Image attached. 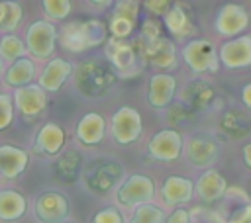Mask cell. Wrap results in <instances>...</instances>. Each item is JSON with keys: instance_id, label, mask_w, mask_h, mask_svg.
<instances>
[{"instance_id": "obj_1", "label": "cell", "mask_w": 251, "mask_h": 223, "mask_svg": "<svg viewBox=\"0 0 251 223\" xmlns=\"http://www.w3.org/2000/svg\"><path fill=\"white\" fill-rule=\"evenodd\" d=\"M106 57L112 63V67L124 76H135L139 68H143L147 63L145 43L141 37H135L133 41L110 37L106 41Z\"/></svg>"}, {"instance_id": "obj_2", "label": "cell", "mask_w": 251, "mask_h": 223, "mask_svg": "<svg viewBox=\"0 0 251 223\" xmlns=\"http://www.w3.org/2000/svg\"><path fill=\"white\" fill-rule=\"evenodd\" d=\"M106 25L100 20H75L63 25L61 29V45L67 51L80 53L100 45L106 39Z\"/></svg>"}, {"instance_id": "obj_3", "label": "cell", "mask_w": 251, "mask_h": 223, "mask_svg": "<svg viewBox=\"0 0 251 223\" xmlns=\"http://www.w3.org/2000/svg\"><path fill=\"white\" fill-rule=\"evenodd\" d=\"M116 80L112 67L98 59H88L80 63L75 74V86L84 96H104Z\"/></svg>"}, {"instance_id": "obj_4", "label": "cell", "mask_w": 251, "mask_h": 223, "mask_svg": "<svg viewBox=\"0 0 251 223\" xmlns=\"http://www.w3.org/2000/svg\"><path fill=\"white\" fill-rule=\"evenodd\" d=\"M182 57L194 72H216L220 67L216 47L208 39L188 41L182 49Z\"/></svg>"}, {"instance_id": "obj_5", "label": "cell", "mask_w": 251, "mask_h": 223, "mask_svg": "<svg viewBox=\"0 0 251 223\" xmlns=\"http://www.w3.org/2000/svg\"><path fill=\"white\" fill-rule=\"evenodd\" d=\"M184 156L192 166H212L218 158V143L208 133H194L184 145Z\"/></svg>"}, {"instance_id": "obj_6", "label": "cell", "mask_w": 251, "mask_h": 223, "mask_svg": "<svg viewBox=\"0 0 251 223\" xmlns=\"http://www.w3.org/2000/svg\"><path fill=\"white\" fill-rule=\"evenodd\" d=\"M155 194L153 180L145 174H131L120 188H118V201L126 207L129 205H141L143 201H149Z\"/></svg>"}, {"instance_id": "obj_7", "label": "cell", "mask_w": 251, "mask_h": 223, "mask_svg": "<svg viewBox=\"0 0 251 223\" xmlns=\"http://www.w3.org/2000/svg\"><path fill=\"white\" fill-rule=\"evenodd\" d=\"M122 176V168L114 160H96L88 166L84 178L86 186L96 194H106Z\"/></svg>"}, {"instance_id": "obj_8", "label": "cell", "mask_w": 251, "mask_h": 223, "mask_svg": "<svg viewBox=\"0 0 251 223\" xmlns=\"http://www.w3.org/2000/svg\"><path fill=\"white\" fill-rule=\"evenodd\" d=\"M141 135V117L133 108H120L112 115V137L120 145H129Z\"/></svg>"}, {"instance_id": "obj_9", "label": "cell", "mask_w": 251, "mask_h": 223, "mask_svg": "<svg viewBox=\"0 0 251 223\" xmlns=\"http://www.w3.org/2000/svg\"><path fill=\"white\" fill-rule=\"evenodd\" d=\"M55 35H57V31H55L53 23H49L45 20L35 22L25 33L29 53L33 57H37V59L49 57L53 53V49H55Z\"/></svg>"}, {"instance_id": "obj_10", "label": "cell", "mask_w": 251, "mask_h": 223, "mask_svg": "<svg viewBox=\"0 0 251 223\" xmlns=\"http://www.w3.org/2000/svg\"><path fill=\"white\" fill-rule=\"evenodd\" d=\"M14 102H16L18 112L22 113V117L25 121H33L37 115H41L45 112L47 94L41 90V86L31 84V86L18 88L14 92Z\"/></svg>"}, {"instance_id": "obj_11", "label": "cell", "mask_w": 251, "mask_h": 223, "mask_svg": "<svg viewBox=\"0 0 251 223\" xmlns=\"http://www.w3.org/2000/svg\"><path fill=\"white\" fill-rule=\"evenodd\" d=\"M69 213V203L65 196L57 192H45L35 201V215L43 223H63Z\"/></svg>"}, {"instance_id": "obj_12", "label": "cell", "mask_w": 251, "mask_h": 223, "mask_svg": "<svg viewBox=\"0 0 251 223\" xmlns=\"http://www.w3.org/2000/svg\"><path fill=\"white\" fill-rule=\"evenodd\" d=\"M220 59L227 68H243L251 65V37L243 35L226 41L220 49Z\"/></svg>"}, {"instance_id": "obj_13", "label": "cell", "mask_w": 251, "mask_h": 223, "mask_svg": "<svg viewBox=\"0 0 251 223\" xmlns=\"http://www.w3.org/2000/svg\"><path fill=\"white\" fill-rule=\"evenodd\" d=\"M137 2H118L110 20V33L114 39H126L137 20Z\"/></svg>"}, {"instance_id": "obj_14", "label": "cell", "mask_w": 251, "mask_h": 223, "mask_svg": "<svg viewBox=\"0 0 251 223\" xmlns=\"http://www.w3.org/2000/svg\"><path fill=\"white\" fill-rule=\"evenodd\" d=\"M182 151V139L176 131L165 129L149 141V153L159 160H175Z\"/></svg>"}, {"instance_id": "obj_15", "label": "cell", "mask_w": 251, "mask_h": 223, "mask_svg": "<svg viewBox=\"0 0 251 223\" xmlns=\"http://www.w3.org/2000/svg\"><path fill=\"white\" fill-rule=\"evenodd\" d=\"M175 92H176V80L173 74H155L149 80L147 102L153 108H165L171 104Z\"/></svg>"}, {"instance_id": "obj_16", "label": "cell", "mask_w": 251, "mask_h": 223, "mask_svg": "<svg viewBox=\"0 0 251 223\" xmlns=\"http://www.w3.org/2000/svg\"><path fill=\"white\" fill-rule=\"evenodd\" d=\"M63 143H65L63 127H59L57 123H45L37 131V137H35V143H33V153L43 155V156H51V155L59 153Z\"/></svg>"}, {"instance_id": "obj_17", "label": "cell", "mask_w": 251, "mask_h": 223, "mask_svg": "<svg viewBox=\"0 0 251 223\" xmlns=\"http://www.w3.org/2000/svg\"><path fill=\"white\" fill-rule=\"evenodd\" d=\"M247 22H249V16L241 6L227 4L220 10V14L216 18V29L222 35H235L241 29H245Z\"/></svg>"}, {"instance_id": "obj_18", "label": "cell", "mask_w": 251, "mask_h": 223, "mask_svg": "<svg viewBox=\"0 0 251 223\" xmlns=\"http://www.w3.org/2000/svg\"><path fill=\"white\" fill-rule=\"evenodd\" d=\"M216 100L214 88L204 80H192L182 90V104L194 110H208Z\"/></svg>"}, {"instance_id": "obj_19", "label": "cell", "mask_w": 251, "mask_h": 223, "mask_svg": "<svg viewBox=\"0 0 251 223\" xmlns=\"http://www.w3.org/2000/svg\"><path fill=\"white\" fill-rule=\"evenodd\" d=\"M71 72H73V67H71L69 61L51 59L47 63V67L43 68L41 78H39L41 90L43 92H55V90H59L65 84V80L71 76Z\"/></svg>"}, {"instance_id": "obj_20", "label": "cell", "mask_w": 251, "mask_h": 223, "mask_svg": "<svg viewBox=\"0 0 251 223\" xmlns=\"http://www.w3.org/2000/svg\"><path fill=\"white\" fill-rule=\"evenodd\" d=\"M145 57H147V63H151L155 68H161V70H169L176 65L175 45L167 37H161L155 43H145Z\"/></svg>"}, {"instance_id": "obj_21", "label": "cell", "mask_w": 251, "mask_h": 223, "mask_svg": "<svg viewBox=\"0 0 251 223\" xmlns=\"http://www.w3.org/2000/svg\"><path fill=\"white\" fill-rule=\"evenodd\" d=\"M27 164V153L20 147L2 145L0 147V174L4 178H16L24 172Z\"/></svg>"}, {"instance_id": "obj_22", "label": "cell", "mask_w": 251, "mask_h": 223, "mask_svg": "<svg viewBox=\"0 0 251 223\" xmlns=\"http://www.w3.org/2000/svg\"><path fill=\"white\" fill-rule=\"evenodd\" d=\"M227 190V184H226V178L218 172V170H206L198 182H196V192L198 196L202 198V201H214V200H220Z\"/></svg>"}, {"instance_id": "obj_23", "label": "cell", "mask_w": 251, "mask_h": 223, "mask_svg": "<svg viewBox=\"0 0 251 223\" xmlns=\"http://www.w3.org/2000/svg\"><path fill=\"white\" fill-rule=\"evenodd\" d=\"M106 129V121L100 113H86L78 125H76V139L82 141L84 145H96L102 141Z\"/></svg>"}, {"instance_id": "obj_24", "label": "cell", "mask_w": 251, "mask_h": 223, "mask_svg": "<svg viewBox=\"0 0 251 223\" xmlns=\"http://www.w3.org/2000/svg\"><path fill=\"white\" fill-rule=\"evenodd\" d=\"M163 200L169 205L175 203H184L192 198V182L182 178V176H169L161 188Z\"/></svg>"}, {"instance_id": "obj_25", "label": "cell", "mask_w": 251, "mask_h": 223, "mask_svg": "<svg viewBox=\"0 0 251 223\" xmlns=\"http://www.w3.org/2000/svg\"><path fill=\"white\" fill-rule=\"evenodd\" d=\"M80 164H82L80 153L78 151H67L55 162V176L63 184H73V182H76V178L80 174Z\"/></svg>"}, {"instance_id": "obj_26", "label": "cell", "mask_w": 251, "mask_h": 223, "mask_svg": "<svg viewBox=\"0 0 251 223\" xmlns=\"http://www.w3.org/2000/svg\"><path fill=\"white\" fill-rule=\"evenodd\" d=\"M25 207H27V203L20 192H16V190L0 192V219H4V221L20 219L25 213Z\"/></svg>"}, {"instance_id": "obj_27", "label": "cell", "mask_w": 251, "mask_h": 223, "mask_svg": "<svg viewBox=\"0 0 251 223\" xmlns=\"http://www.w3.org/2000/svg\"><path fill=\"white\" fill-rule=\"evenodd\" d=\"M165 23L175 37H186L192 33V23H190L188 12L178 4L171 6V10L165 16Z\"/></svg>"}, {"instance_id": "obj_28", "label": "cell", "mask_w": 251, "mask_h": 223, "mask_svg": "<svg viewBox=\"0 0 251 223\" xmlns=\"http://www.w3.org/2000/svg\"><path fill=\"white\" fill-rule=\"evenodd\" d=\"M35 74V67L29 59L22 57L18 59L16 63H12V67L8 68L6 76H4V82L8 86H22V84H27Z\"/></svg>"}, {"instance_id": "obj_29", "label": "cell", "mask_w": 251, "mask_h": 223, "mask_svg": "<svg viewBox=\"0 0 251 223\" xmlns=\"http://www.w3.org/2000/svg\"><path fill=\"white\" fill-rule=\"evenodd\" d=\"M222 129H224V133H227L229 137H235V139L247 137L249 129H251L249 117L241 112H227L222 117Z\"/></svg>"}, {"instance_id": "obj_30", "label": "cell", "mask_w": 251, "mask_h": 223, "mask_svg": "<svg viewBox=\"0 0 251 223\" xmlns=\"http://www.w3.org/2000/svg\"><path fill=\"white\" fill-rule=\"evenodd\" d=\"M22 22V6L16 2H0V31H12Z\"/></svg>"}, {"instance_id": "obj_31", "label": "cell", "mask_w": 251, "mask_h": 223, "mask_svg": "<svg viewBox=\"0 0 251 223\" xmlns=\"http://www.w3.org/2000/svg\"><path fill=\"white\" fill-rule=\"evenodd\" d=\"M161 221H163V211L149 203L137 205L129 219V223H161Z\"/></svg>"}, {"instance_id": "obj_32", "label": "cell", "mask_w": 251, "mask_h": 223, "mask_svg": "<svg viewBox=\"0 0 251 223\" xmlns=\"http://www.w3.org/2000/svg\"><path fill=\"white\" fill-rule=\"evenodd\" d=\"M25 51V47L22 45V41L16 35H4L0 39V57L14 61L16 57H22Z\"/></svg>"}, {"instance_id": "obj_33", "label": "cell", "mask_w": 251, "mask_h": 223, "mask_svg": "<svg viewBox=\"0 0 251 223\" xmlns=\"http://www.w3.org/2000/svg\"><path fill=\"white\" fill-rule=\"evenodd\" d=\"M43 8H45L47 16H51L55 20H61L71 12V2H67V0H47V2H43Z\"/></svg>"}, {"instance_id": "obj_34", "label": "cell", "mask_w": 251, "mask_h": 223, "mask_svg": "<svg viewBox=\"0 0 251 223\" xmlns=\"http://www.w3.org/2000/svg\"><path fill=\"white\" fill-rule=\"evenodd\" d=\"M139 37L143 39V43H155V41H159V39L163 37V31H161L159 22H155V20H145Z\"/></svg>"}, {"instance_id": "obj_35", "label": "cell", "mask_w": 251, "mask_h": 223, "mask_svg": "<svg viewBox=\"0 0 251 223\" xmlns=\"http://www.w3.org/2000/svg\"><path fill=\"white\" fill-rule=\"evenodd\" d=\"M169 117H171V121H175V123H186V121H190V117H192V110H190L188 106H184L182 102H180V104H173L171 110H169Z\"/></svg>"}, {"instance_id": "obj_36", "label": "cell", "mask_w": 251, "mask_h": 223, "mask_svg": "<svg viewBox=\"0 0 251 223\" xmlns=\"http://www.w3.org/2000/svg\"><path fill=\"white\" fill-rule=\"evenodd\" d=\"M12 113H14V106H12V98L6 94H0V129L8 127L12 121Z\"/></svg>"}, {"instance_id": "obj_37", "label": "cell", "mask_w": 251, "mask_h": 223, "mask_svg": "<svg viewBox=\"0 0 251 223\" xmlns=\"http://www.w3.org/2000/svg\"><path fill=\"white\" fill-rule=\"evenodd\" d=\"M92 223H124V219L116 207H104L92 217Z\"/></svg>"}, {"instance_id": "obj_38", "label": "cell", "mask_w": 251, "mask_h": 223, "mask_svg": "<svg viewBox=\"0 0 251 223\" xmlns=\"http://www.w3.org/2000/svg\"><path fill=\"white\" fill-rule=\"evenodd\" d=\"M227 223H251V207L247 203L243 207H235Z\"/></svg>"}, {"instance_id": "obj_39", "label": "cell", "mask_w": 251, "mask_h": 223, "mask_svg": "<svg viewBox=\"0 0 251 223\" xmlns=\"http://www.w3.org/2000/svg\"><path fill=\"white\" fill-rule=\"evenodd\" d=\"M165 223H190V213L186 209H175Z\"/></svg>"}, {"instance_id": "obj_40", "label": "cell", "mask_w": 251, "mask_h": 223, "mask_svg": "<svg viewBox=\"0 0 251 223\" xmlns=\"http://www.w3.org/2000/svg\"><path fill=\"white\" fill-rule=\"evenodd\" d=\"M173 4L171 2H145V8L153 14H163L165 10H169Z\"/></svg>"}, {"instance_id": "obj_41", "label": "cell", "mask_w": 251, "mask_h": 223, "mask_svg": "<svg viewBox=\"0 0 251 223\" xmlns=\"http://www.w3.org/2000/svg\"><path fill=\"white\" fill-rule=\"evenodd\" d=\"M249 90H251V86H249V84H245V86H243V104H245L247 108L251 106V100H249Z\"/></svg>"}, {"instance_id": "obj_42", "label": "cell", "mask_w": 251, "mask_h": 223, "mask_svg": "<svg viewBox=\"0 0 251 223\" xmlns=\"http://www.w3.org/2000/svg\"><path fill=\"white\" fill-rule=\"evenodd\" d=\"M249 151H251V147H249V145H245V149H243V155H245V164H247V166L251 164V160H249Z\"/></svg>"}, {"instance_id": "obj_43", "label": "cell", "mask_w": 251, "mask_h": 223, "mask_svg": "<svg viewBox=\"0 0 251 223\" xmlns=\"http://www.w3.org/2000/svg\"><path fill=\"white\" fill-rule=\"evenodd\" d=\"M0 74H2V59H0Z\"/></svg>"}, {"instance_id": "obj_44", "label": "cell", "mask_w": 251, "mask_h": 223, "mask_svg": "<svg viewBox=\"0 0 251 223\" xmlns=\"http://www.w3.org/2000/svg\"><path fill=\"white\" fill-rule=\"evenodd\" d=\"M63 223H73V221H63Z\"/></svg>"}]
</instances>
